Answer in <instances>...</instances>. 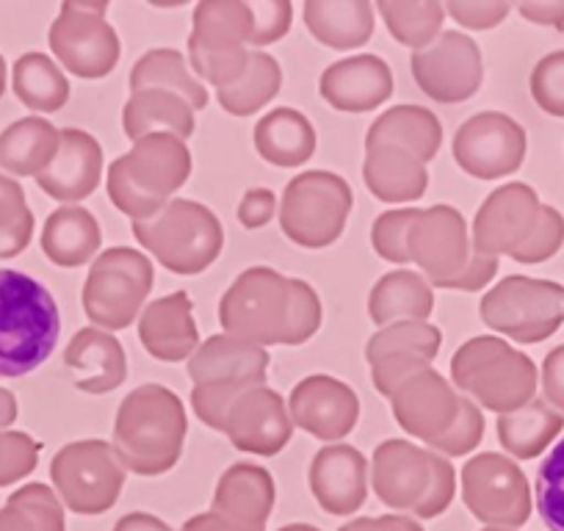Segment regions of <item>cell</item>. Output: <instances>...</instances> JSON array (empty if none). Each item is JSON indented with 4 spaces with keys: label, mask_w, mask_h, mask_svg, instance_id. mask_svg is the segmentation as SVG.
<instances>
[{
    "label": "cell",
    "mask_w": 564,
    "mask_h": 531,
    "mask_svg": "<svg viewBox=\"0 0 564 531\" xmlns=\"http://www.w3.org/2000/svg\"><path fill=\"white\" fill-rule=\"evenodd\" d=\"M53 481L75 512H102L117 501L124 468L106 441H75L53 457Z\"/></svg>",
    "instance_id": "obj_16"
},
{
    "label": "cell",
    "mask_w": 564,
    "mask_h": 531,
    "mask_svg": "<svg viewBox=\"0 0 564 531\" xmlns=\"http://www.w3.org/2000/svg\"><path fill=\"white\" fill-rule=\"evenodd\" d=\"M529 139L512 117L501 111L474 113L454 133L452 153L459 170L476 181H498L523 166Z\"/></svg>",
    "instance_id": "obj_14"
},
{
    "label": "cell",
    "mask_w": 564,
    "mask_h": 531,
    "mask_svg": "<svg viewBox=\"0 0 564 531\" xmlns=\"http://www.w3.org/2000/svg\"><path fill=\"white\" fill-rule=\"evenodd\" d=\"M186 408L164 384H139L122 399L113 421V454L122 468L139 476L166 474L186 443Z\"/></svg>",
    "instance_id": "obj_2"
},
{
    "label": "cell",
    "mask_w": 564,
    "mask_h": 531,
    "mask_svg": "<svg viewBox=\"0 0 564 531\" xmlns=\"http://www.w3.org/2000/svg\"><path fill=\"white\" fill-rule=\"evenodd\" d=\"M282 531H316V529H311V525H289V529H282Z\"/></svg>",
    "instance_id": "obj_57"
},
{
    "label": "cell",
    "mask_w": 564,
    "mask_h": 531,
    "mask_svg": "<svg viewBox=\"0 0 564 531\" xmlns=\"http://www.w3.org/2000/svg\"><path fill=\"white\" fill-rule=\"evenodd\" d=\"M192 177V153L175 133H150L108 166V197L128 219L148 221Z\"/></svg>",
    "instance_id": "obj_3"
},
{
    "label": "cell",
    "mask_w": 564,
    "mask_h": 531,
    "mask_svg": "<svg viewBox=\"0 0 564 531\" xmlns=\"http://www.w3.org/2000/svg\"><path fill=\"white\" fill-rule=\"evenodd\" d=\"M130 89L175 91V95H181L194 111L208 106V89L203 86V80L194 78V73L188 69L186 56H183L181 51H175V47H155V51L144 53V56L133 64Z\"/></svg>",
    "instance_id": "obj_37"
},
{
    "label": "cell",
    "mask_w": 564,
    "mask_h": 531,
    "mask_svg": "<svg viewBox=\"0 0 564 531\" xmlns=\"http://www.w3.org/2000/svg\"><path fill=\"white\" fill-rule=\"evenodd\" d=\"M388 399L401 430L432 446L457 421L463 395L454 390V384L441 371L426 368V371L401 382Z\"/></svg>",
    "instance_id": "obj_20"
},
{
    "label": "cell",
    "mask_w": 564,
    "mask_h": 531,
    "mask_svg": "<svg viewBox=\"0 0 564 531\" xmlns=\"http://www.w3.org/2000/svg\"><path fill=\"white\" fill-rule=\"evenodd\" d=\"M305 25L324 47L355 51L373 36V7L368 0H307Z\"/></svg>",
    "instance_id": "obj_32"
},
{
    "label": "cell",
    "mask_w": 564,
    "mask_h": 531,
    "mask_svg": "<svg viewBox=\"0 0 564 531\" xmlns=\"http://www.w3.org/2000/svg\"><path fill=\"white\" fill-rule=\"evenodd\" d=\"M100 243V225L91 210L80 208V205H64V208L53 210L42 230V249L53 263L64 266V269L84 266L86 260L95 258Z\"/></svg>",
    "instance_id": "obj_34"
},
{
    "label": "cell",
    "mask_w": 564,
    "mask_h": 531,
    "mask_svg": "<svg viewBox=\"0 0 564 531\" xmlns=\"http://www.w3.org/2000/svg\"><path fill=\"white\" fill-rule=\"evenodd\" d=\"M443 346L441 327H432L426 322H395L379 329L366 344V360L373 366L382 357L393 355H412L423 360H435Z\"/></svg>",
    "instance_id": "obj_42"
},
{
    "label": "cell",
    "mask_w": 564,
    "mask_h": 531,
    "mask_svg": "<svg viewBox=\"0 0 564 531\" xmlns=\"http://www.w3.org/2000/svg\"><path fill=\"white\" fill-rule=\"evenodd\" d=\"M362 181L382 203H415L426 194L430 172L421 159L393 144H371L362 161Z\"/></svg>",
    "instance_id": "obj_28"
},
{
    "label": "cell",
    "mask_w": 564,
    "mask_h": 531,
    "mask_svg": "<svg viewBox=\"0 0 564 531\" xmlns=\"http://www.w3.org/2000/svg\"><path fill=\"white\" fill-rule=\"evenodd\" d=\"M153 283L155 269L148 254L130 247L106 249L91 263L80 294L86 318L106 333L130 327L144 311Z\"/></svg>",
    "instance_id": "obj_9"
},
{
    "label": "cell",
    "mask_w": 564,
    "mask_h": 531,
    "mask_svg": "<svg viewBox=\"0 0 564 531\" xmlns=\"http://www.w3.org/2000/svg\"><path fill=\"white\" fill-rule=\"evenodd\" d=\"M531 97L551 117L564 119V51L547 53L531 73Z\"/></svg>",
    "instance_id": "obj_47"
},
{
    "label": "cell",
    "mask_w": 564,
    "mask_h": 531,
    "mask_svg": "<svg viewBox=\"0 0 564 531\" xmlns=\"http://www.w3.org/2000/svg\"><path fill=\"white\" fill-rule=\"evenodd\" d=\"M479 316L514 344H542L564 324V289L553 280L512 274L487 291Z\"/></svg>",
    "instance_id": "obj_11"
},
{
    "label": "cell",
    "mask_w": 564,
    "mask_h": 531,
    "mask_svg": "<svg viewBox=\"0 0 564 531\" xmlns=\"http://www.w3.org/2000/svg\"><path fill=\"white\" fill-rule=\"evenodd\" d=\"M25 216H31V210L25 208V194L20 183L0 177V230L18 225Z\"/></svg>",
    "instance_id": "obj_52"
},
{
    "label": "cell",
    "mask_w": 564,
    "mask_h": 531,
    "mask_svg": "<svg viewBox=\"0 0 564 531\" xmlns=\"http://www.w3.org/2000/svg\"><path fill=\"white\" fill-rule=\"evenodd\" d=\"M64 362L73 371L75 388L84 393H111L128 379V357L111 333L86 327L73 335L64 351Z\"/></svg>",
    "instance_id": "obj_27"
},
{
    "label": "cell",
    "mask_w": 564,
    "mask_h": 531,
    "mask_svg": "<svg viewBox=\"0 0 564 531\" xmlns=\"http://www.w3.org/2000/svg\"><path fill=\"white\" fill-rule=\"evenodd\" d=\"M542 210L545 205L540 203L534 188L525 183H507V186L496 188L476 210L470 243L476 252L490 254V258L509 254L512 260H518L534 232L540 230Z\"/></svg>",
    "instance_id": "obj_17"
},
{
    "label": "cell",
    "mask_w": 564,
    "mask_h": 531,
    "mask_svg": "<svg viewBox=\"0 0 564 531\" xmlns=\"http://www.w3.org/2000/svg\"><path fill=\"white\" fill-rule=\"evenodd\" d=\"M252 12L247 0H203L194 9L188 62L216 91L236 84L249 67Z\"/></svg>",
    "instance_id": "obj_8"
},
{
    "label": "cell",
    "mask_w": 564,
    "mask_h": 531,
    "mask_svg": "<svg viewBox=\"0 0 564 531\" xmlns=\"http://www.w3.org/2000/svg\"><path fill=\"white\" fill-rule=\"evenodd\" d=\"M415 214L417 208H399L384 210V214L377 216V221L371 227V243L379 258L395 266L410 263V254H406V230H410Z\"/></svg>",
    "instance_id": "obj_44"
},
{
    "label": "cell",
    "mask_w": 564,
    "mask_h": 531,
    "mask_svg": "<svg viewBox=\"0 0 564 531\" xmlns=\"http://www.w3.org/2000/svg\"><path fill=\"white\" fill-rule=\"evenodd\" d=\"M133 236L164 269L175 274H203L221 254L225 230L208 205L172 199L148 221H133Z\"/></svg>",
    "instance_id": "obj_7"
},
{
    "label": "cell",
    "mask_w": 564,
    "mask_h": 531,
    "mask_svg": "<svg viewBox=\"0 0 564 531\" xmlns=\"http://www.w3.org/2000/svg\"><path fill=\"white\" fill-rule=\"evenodd\" d=\"M276 214V197L271 188H249L243 199L238 203V221L247 230H260L269 225Z\"/></svg>",
    "instance_id": "obj_49"
},
{
    "label": "cell",
    "mask_w": 564,
    "mask_h": 531,
    "mask_svg": "<svg viewBox=\"0 0 564 531\" xmlns=\"http://www.w3.org/2000/svg\"><path fill=\"white\" fill-rule=\"evenodd\" d=\"M269 351L236 335L219 333L188 357L192 408L208 430H225V415L238 395L265 384Z\"/></svg>",
    "instance_id": "obj_6"
},
{
    "label": "cell",
    "mask_w": 564,
    "mask_h": 531,
    "mask_svg": "<svg viewBox=\"0 0 564 531\" xmlns=\"http://www.w3.org/2000/svg\"><path fill=\"white\" fill-rule=\"evenodd\" d=\"M452 496H454V468L446 457L435 454V479H432V490L430 496H426V501L417 507V512L421 514L443 512V507L452 501Z\"/></svg>",
    "instance_id": "obj_51"
},
{
    "label": "cell",
    "mask_w": 564,
    "mask_h": 531,
    "mask_svg": "<svg viewBox=\"0 0 564 531\" xmlns=\"http://www.w3.org/2000/svg\"><path fill=\"white\" fill-rule=\"evenodd\" d=\"M122 128L130 142L150 137V133H175L186 142L194 137V108L175 91L144 89L133 91L122 108Z\"/></svg>",
    "instance_id": "obj_31"
},
{
    "label": "cell",
    "mask_w": 564,
    "mask_h": 531,
    "mask_svg": "<svg viewBox=\"0 0 564 531\" xmlns=\"http://www.w3.org/2000/svg\"><path fill=\"white\" fill-rule=\"evenodd\" d=\"M254 150L271 166L294 170L307 164L316 153V128L296 108H274L263 113L252 130Z\"/></svg>",
    "instance_id": "obj_29"
},
{
    "label": "cell",
    "mask_w": 564,
    "mask_h": 531,
    "mask_svg": "<svg viewBox=\"0 0 564 531\" xmlns=\"http://www.w3.org/2000/svg\"><path fill=\"white\" fill-rule=\"evenodd\" d=\"M406 254L410 263L421 266L435 289H452L463 278L474 258L468 225L452 205H432L417 210L406 230Z\"/></svg>",
    "instance_id": "obj_13"
},
{
    "label": "cell",
    "mask_w": 564,
    "mask_h": 531,
    "mask_svg": "<svg viewBox=\"0 0 564 531\" xmlns=\"http://www.w3.org/2000/svg\"><path fill=\"white\" fill-rule=\"evenodd\" d=\"M225 432L238 452L274 457L291 443L294 421L289 415V404L276 390L249 388L238 395L225 415Z\"/></svg>",
    "instance_id": "obj_21"
},
{
    "label": "cell",
    "mask_w": 564,
    "mask_h": 531,
    "mask_svg": "<svg viewBox=\"0 0 564 531\" xmlns=\"http://www.w3.org/2000/svg\"><path fill=\"white\" fill-rule=\"evenodd\" d=\"M355 194L335 172L311 170L291 177L282 192L280 227L305 249H324L344 236Z\"/></svg>",
    "instance_id": "obj_10"
},
{
    "label": "cell",
    "mask_w": 564,
    "mask_h": 531,
    "mask_svg": "<svg viewBox=\"0 0 564 531\" xmlns=\"http://www.w3.org/2000/svg\"><path fill=\"white\" fill-rule=\"evenodd\" d=\"M518 12L534 25H551L564 31V0H523Z\"/></svg>",
    "instance_id": "obj_54"
},
{
    "label": "cell",
    "mask_w": 564,
    "mask_h": 531,
    "mask_svg": "<svg viewBox=\"0 0 564 531\" xmlns=\"http://www.w3.org/2000/svg\"><path fill=\"white\" fill-rule=\"evenodd\" d=\"M435 313V291L430 280L410 269H395L377 280L368 296V316L377 327L395 322H426Z\"/></svg>",
    "instance_id": "obj_30"
},
{
    "label": "cell",
    "mask_w": 564,
    "mask_h": 531,
    "mask_svg": "<svg viewBox=\"0 0 564 531\" xmlns=\"http://www.w3.org/2000/svg\"><path fill=\"white\" fill-rule=\"evenodd\" d=\"M282 89V67L274 56L263 51L249 53V67L241 78L227 89L216 91L221 108L232 117H252L263 106H269Z\"/></svg>",
    "instance_id": "obj_39"
},
{
    "label": "cell",
    "mask_w": 564,
    "mask_h": 531,
    "mask_svg": "<svg viewBox=\"0 0 564 531\" xmlns=\"http://www.w3.org/2000/svg\"><path fill=\"white\" fill-rule=\"evenodd\" d=\"M373 12H379L388 25V34L412 51L432 45L446 20V7L441 0H379Z\"/></svg>",
    "instance_id": "obj_38"
},
{
    "label": "cell",
    "mask_w": 564,
    "mask_h": 531,
    "mask_svg": "<svg viewBox=\"0 0 564 531\" xmlns=\"http://www.w3.org/2000/svg\"><path fill=\"white\" fill-rule=\"evenodd\" d=\"M271 501H274V481L269 470L252 463H236L225 470L216 487L214 503L225 512H241L258 520L263 525L269 514Z\"/></svg>",
    "instance_id": "obj_40"
},
{
    "label": "cell",
    "mask_w": 564,
    "mask_h": 531,
    "mask_svg": "<svg viewBox=\"0 0 564 531\" xmlns=\"http://www.w3.org/2000/svg\"><path fill=\"white\" fill-rule=\"evenodd\" d=\"M108 0L64 3L51 29V47L62 67L78 78L97 80L113 73L119 62V36L106 20Z\"/></svg>",
    "instance_id": "obj_12"
},
{
    "label": "cell",
    "mask_w": 564,
    "mask_h": 531,
    "mask_svg": "<svg viewBox=\"0 0 564 531\" xmlns=\"http://www.w3.org/2000/svg\"><path fill=\"white\" fill-rule=\"evenodd\" d=\"M318 95L346 113H366L393 95V73L379 56H351L329 64L318 78Z\"/></svg>",
    "instance_id": "obj_23"
},
{
    "label": "cell",
    "mask_w": 564,
    "mask_h": 531,
    "mask_svg": "<svg viewBox=\"0 0 564 531\" xmlns=\"http://www.w3.org/2000/svg\"><path fill=\"white\" fill-rule=\"evenodd\" d=\"M62 130L47 119L29 117L14 122L0 137V166L14 175H42L56 159Z\"/></svg>",
    "instance_id": "obj_36"
},
{
    "label": "cell",
    "mask_w": 564,
    "mask_h": 531,
    "mask_svg": "<svg viewBox=\"0 0 564 531\" xmlns=\"http://www.w3.org/2000/svg\"><path fill=\"white\" fill-rule=\"evenodd\" d=\"M62 316L40 280L0 269V377L18 379L53 355Z\"/></svg>",
    "instance_id": "obj_4"
},
{
    "label": "cell",
    "mask_w": 564,
    "mask_h": 531,
    "mask_svg": "<svg viewBox=\"0 0 564 531\" xmlns=\"http://www.w3.org/2000/svg\"><path fill=\"white\" fill-rule=\"evenodd\" d=\"M371 144H393V148L406 150L426 164L441 150L443 124L430 108L393 106L368 128L366 148H371Z\"/></svg>",
    "instance_id": "obj_33"
},
{
    "label": "cell",
    "mask_w": 564,
    "mask_h": 531,
    "mask_svg": "<svg viewBox=\"0 0 564 531\" xmlns=\"http://www.w3.org/2000/svg\"><path fill=\"white\" fill-rule=\"evenodd\" d=\"M31 232H34V216H25L18 225L3 227L0 230V258H12V254L23 252L31 241Z\"/></svg>",
    "instance_id": "obj_55"
},
{
    "label": "cell",
    "mask_w": 564,
    "mask_h": 531,
    "mask_svg": "<svg viewBox=\"0 0 564 531\" xmlns=\"http://www.w3.org/2000/svg\"><path fill=\"white\" fill-rule=\"evenodd\" d=\"M14 91L31 111H58L69 100V80L42 53H25L14 64Z\"/></svg>",
    "instance_id": "obj_41"
},
{
    "label": "cell",
    "mask_w": 564,
    "mask_h": 531,
    "mask_svg": "<svg viewBox=\"0 0 564 531\" xmlns=\"http://www.w3.org/2000/svg\"><path fill=\"white\" fill-rule=\"evenodd\" d=\"M446 14L468 31H490L512 12L507 0H448Z\"/></svg>",
    "instance_id": "obj_48"
},
{
    "label": "cell",
    "mask_w": 564,
    "mask_h": 531,
    "mask_svg": "<svg viewBox=\"0 0 564 531\" xmlns=\"http://www.w3.org/2000/svg\"><path fill=\"white\" fill-rule=\"evenodd\" d=\"M536 509L547 531H564V441L553 446L536 470Z\"/></svg>",
    "instance_id": "obj_43"
},
{
    "label": "cell",
    "mask_w": 564,
    "mask_h": 531,
    "mask_svg": "<svg viewBox=\"0 0 564 531\" xmlns=\"http://www.w3.org/2000/svg\"><path fill=\"white\" fill-rule=\"evenodd\" d=\"M485 437V415H481L479 404L474 399H459V415L452 424V430L441 437V441L432 443V452L441 454V457H463L470 454Z\"/></svg>",
    "instance_id": "obj_45"
},
{
    "label": "cell",
    "mask_w": 564,
    "mask_h": 531,
    "mask_svg": "<svg viewBox=\"0 0 564 531\" xmlns=\"http://www.w3.org/2000/svg\"><path fill=\"white\" fill-rule=\"evenodd\" d=\"M540 382H542V395H545V402L564 415V344L545 355Z\"/></svg>",
    "instance_id": "obj_50"
},
{
    "label": "cell",
    "mask_w": 564,
    "mask_h": 531,
    "mask_svg": "<svg viewBox=\"0 0 564 531\" xmlns=\"http://www.w3.org/2000/svg\"><path fill=\"white\" fill-rule=\"evenodd\" d=\"M496 272H498V258H490V254H481L474 249L470 266L465 269L463 278L457 280L454 291H481L485 285L492 283Z\"/></svg>",
    "instance_id": "obj_53"
},
{
    "label": "cell",
    "mask_w": 564,
    "mask_h": 531,
    "mask_svg": "<svg viewBox=\"0 0 564 531\" xmlns=\"http://www.w3.org/2000/svg\"><path fill=\"white\" fill-rule=\"evenodd\" d=\"M247 3L249 12H252L249 45H254V51L274 45V42L289 34L291 23H294V7L289 0H247Z\"/></svg>",
    "instance_id": "obj_46"
},
{
    "label": "cell",
    "mask_w": 564,
    "mask_h": 531,
    "mask_svg": "<svg viewBox=\"0 0 564 531\" xmlns=\"http://www.w3.org/2000/svg\"><path fill=\"white\" fill-rule=\"evenodd\" d=\"M227 335L254 346H302L322 327V300L305 280L252 266L232 280L219 302Z\"/></svg>",
    "instance_id": "obj_1"
},
{
    "label": "cell",
    "mask_w": 564,
    "mask_h": 531,
    "mask_svg": "<svg viewBox=\"0 0 564 531\" xmlns=\"http://www.w3.org/2000/svg\"><path fill=\"white\" fill-rule=\"evenodd\" d=\"M498 441L514 459H534L562 435L564 415L545 399H531L518 413L498 415Z\"/></svg>",
    "instance_id": "obj_35"
},
{
    "label": "cell",
    "mask_w": 564,
    "mask_h": 531,
    "mask_svg": "<svg viewBox=\"0 0 564 531\" xmlns=\"http://www.w3.org/2000/svg\"><path fill=\"white\" fill-rule=\"evenodd\" d=\"M452 382L490 413L509 415L536 399L534 360L498 335L470 338L454 351Z\"/></svg>",
    "instance_id": "obj_5"
},
{
    "label": "cell",
    "mask_w": 564,
    "mask_h": 531,
    "mask_svg": "<svg viewBox=\"0 0 564 531\" xmlns=\"http://www.w3.org/2000/svg\"><path fill=\"white\" fill-rule=\"evenodd\" d=\"M289 415L294 426L316 441L338 443L360 419V399L355 390L329 373H313L294 384L289 395Z\"/></svg>",
    "instance_id": "obj_19"
},
{
    "label": "cell",
    "mask_w": 564,
    "mask_h": 531,
    "mask_svg": "<svg viewBox=\"0 0 564 531\" xmlns=\"http://www.w3.org/2000/svg\"><path fill=\"white\" fill-rule=\"evenodd\" d=\"M410 69L417 89L443 106L470 100L485 80L479 45L459 31H441L432 45L412 51Z\"/></svg>",
    "instance_id": "obj_15"
},
{
    "label": "cell",
    "mask_w": 564,
    "mask_h": 531,
    "mask_svg": "<svg viewBox=\"0 0 564 531\" xmlns=\"http://www.w3.org/2000/svg\"><path fill=\"white\" fill-rule=\"evenodd\" d=\"M373 490L390 507H421L435 479V452L406 441L379 443L371 459Z\"/></svg>",
    "instance_id": "obj_22"
},
{
    "label": "cell",
    "mask_w": 564,
    "mask_h": 531,
    "mask_svg": "<svg viewBox=\"0 0 564 531\" xmlns=\"http://www.w3.org/2000/svg\"><path fill=\"white\" fill-rule=\"evenodd\" d=\"M368 459L349 443L318 448L311 463V487L329 512H355L366 498Z\"/></svg>",
    "instance_id": "obj_26"
},
{
    "label": "cell",
    "mask_w": 564,
    "mask_h": 531,
    "mask_svg": "<svg viewBox=\"0 0 564 531\" xmlns=\"http://www.w3.org/2000/svg\"><path fill=\"white\" fill-rule=\"evenodd\" d=\"M463 492L476 518L523 523L531 512V492L518 463L503 454L485 452L463 468Z\"/></svg>",
    "instance_id": "obj_18"
},
{
    "label": "cell",
    "mask_w": 564,
    "mask_h": 531,
    "mask_svg": "<svg viewBox=\"0 0 564 531\" xmlns=\"http://www.w3.org/2000/svg\"><path fill=\"white\" fill-rule=\"evenodd\" d=\"M102 177V150L91 133L78 128L62 130L56 159L42 175H36L42 192L58 203H78L95 194Z\"/></svg>",
    "instance_id": "obj_24"
},
{
    "label": "cell",
    "mask_w": 564,
    "mask_h": 531,
    "mask_svg": "<svg viewBox=\"0 0 564 531\" xmlns=\"http://www.w3.org/2000/svg\"><path fill=\"white\" fill-rule=\"evenodd\" d=\"M3 84H7V67H3V58H0V95H3Z\"/></svg>",
    "instance_id": "obj_56"
},
{
    "label": "cell",
    "mask_w": 564,
    "mask_h": 531,
    "mask_svg": "<svg viewBox=\"0 0 564 531\" xmlns=\"http://www.w3.org/2000/svg\"><path fill=\"white\" fill-rule=\"evenodd\" d=\"M139 340L161 362L188 360L199 349V329L186 291L161 296L141 311Z\"/></svg>",
    "instance_id": "obj_25"
}]
</instances>
